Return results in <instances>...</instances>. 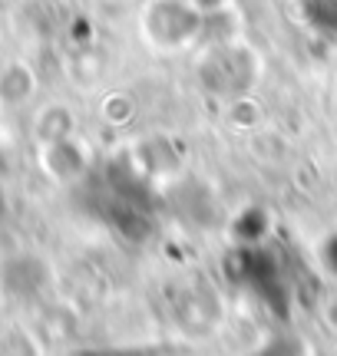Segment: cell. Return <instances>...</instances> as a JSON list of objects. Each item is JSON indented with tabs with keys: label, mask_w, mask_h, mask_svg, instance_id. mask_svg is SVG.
I'll return each instance as SVG.
<instances>
[{
	"label": "cell",
	"mask_w": 337,
	"mask_h": 356,
	"mask_svg": "<svg viewBox=\"0 0 337 356\" xmlns=\"http://www.w3.org/2000/svg\"><path fill=\"white\" fill-rule=\"evenodd\" d=\"M139 26L152 50L179 53L205 33L208 13L198 10L192 0H146Z\"/></svg>",
	"instance_id": "6da1fadb"
},
{
	"label": "cell",
	"mask_w": 337,
	"mask_h": 356,
	"mask_svg": "<svg viewBox=\"0 0 337 356\" xmlns=\"http://www.w3.org/2000/svg\"><path fill=\"white\" fill-rule=\"evenodd\" d=\"M192 3L205 13H215V10H225V7H228V0H192Z\"/></svg>",
	"instance_id": "5b68a950"
},
{
	"label": "cell",
	"mask_w": 337,
	"mask_h": 356,
	"mask_svg": "<svg viewBox=\"0 0 337 356\" xmlns=\"http://www.w3.org/2000/svg\"><path fill=\"white\" fill-rule=\"evenodd\" d=\"M0 356H40V346L26 330L10 327L0 333Z\"/></svg>",
	"instance_id": "3957f363"
},
{
	"label": "cell",
	"mask_w": 337,
	"mask_h": 356,
	"mask_svg": "<svg viewBox=\"0 0 337 356\" xmlns=\"http://www.w3.org/2000/svg\"><path fill=\"white\" fill-rule=\"evenodd\" d=\"M261 76V60L258 53L238 43L235 37L219 40L212 50L205 53L202 60V79L212 92H221V96H238V92H248V89L258 83Z\"/></svg>",
	"instance_id": "7a4b0ae2"
},
{
	"label": "cell",
	"mask_w": 337,
	"mask_h": 356,
	"mask_svg": "<svg viewBox=\"0 0 337 356\" xmlns=\"http://www.w3.org/2000/svg\"><path fill=\"white\" fill-rule=\"evenodd\" d=\"M324 323L337 333V297H331V300L324 304Z\"/></svg>",
	"instance_id": "277c9868"
}]
</instances>
